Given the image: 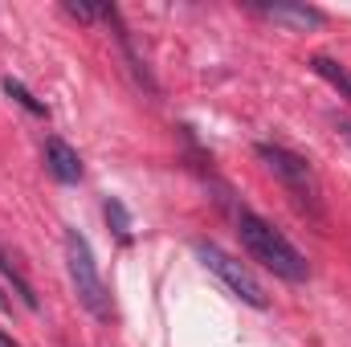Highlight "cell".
Returning <instances> with one entry per match:
<instances>
[{
    "mask_svg": "<svg viewBox=\"0 0 351 347\" xmlns=\"http://www.w3.org/2000/svg\"><path fill=\"white\" fill-rule=\"evenodd\" d=\"M237 237H241V246L250 250V258L262 261L265 270L278 274L282 282L302 286V282L311 278V265H306V258H302V250H298L282 229H274L265 217L241 208V213H237Z\"/></svg>",
    "mask_w": 351,
    "mask_h": 347,
    "instance_id": "1",
    "label": "cell"
},
{
    "mask_svg": "<svg viewBox=\"0 0 351 347\" xmlns=\"http://www.w3.org/2000/svg\"><path fill=\"white\" fill-rule=\"evenodd\" d=\"M66 270H70V282H74V294L78 302L86 307L94 319H110V294H106V282L98 274V261L90 241L78 229H66Z\"/></svg>",
    "mask_w": 351,
    "mask_h": 347,
    "instance_id": "2",
    "label": "cell"
},
{
    "mask_svg": "<svg viewBox=\"0 0 351 347\" xmlns=\"http://www.w3.org/2000/svg\"><path fill=\"white\" fill-rule=\"evenodd\" d=\"M254 152H258V160H262L265 168L274 172V180H278L302 208L319 213V180H315V168L306 164V156H298V152H290V147H282V143H258Z\"/></svg>",
    "mask_w": 351,
    "mask_h": 347,
    "instance_id": "3",
    "label": "cell"
},
{
    "mask_svg": "<svg viewBox=\"0 0 351 347\" xmlns=\"http://www.w3.org/2000/svg\"><path fill=\"white\" fill-rule=\"evenodd\" d=\"M192 250H196V258H200V265L208 270V274H217L245 307H254V311H265L269 307V298H265L262 282L254 278V270L245 265V261H237L233 254H225L217 241H204V237H196L192 241Z\"/></svg>",
    "mask_w": 351,
    "mask_h": 347,
    "instance_id": "4",
    "label": "cell"
},
{
    "mask_svg": "<svg viewBox=\"0 0 351 347\" xmlns=\"http://www.w3.org/2000/svg\"><path fill=\"white\" fill-rule=\"evenodd\" d=\"M254 12H262L265 21H274V25H290V29H323L327 25V12L323 8H315V4H254Z\"/></svg>",
    "mask_w": 351,
    "mask_h": 347,
    "instance_id": "5",
    "label": "cell"
},
{
    "mask_svg": "<svg viewBox=\"0 0 351 347\" xmlns=\"http://www.w3.org/2000/svg\"><path fill=\"white\" fill-rule=\"evenodd\" d=\"M45 168L58 184H78L82 180V156L66 139H45Z\"/></svg>",
    "mask_w": 351,
    "mask_h": 347,
    "instance_id": "6",
    "label": "cell"
},
{
    "mask_svg": "<svg viewBox=\"0 0 351 347\" xmlns=\"http://www.w3.org/2000/svg\"><path fill=\"white\" fill-rule=\"evenodd\" d=\"M102 16L110 21V29H114V41H119V49H123V58H127V66H131L135 82H139L143 90H152V94H156V78H152V70L143 66V58L135 53V45H131V33H127V25H123L119 8H106V4H102Z\"/></svg>",
    "mask_w": 351,
    "mask_h": 347,
    "instance_id": "7",
    "label": "cell"
},
{
    "mask_svg": "<svg viewBox=\"0 0 351 347\" xmlns=\"http://www.w3.org/2000/svg\"><path fill=\"white\" fill-rule=\"evenodd\" d=\"M311 70H315L331 90H339V98L351 102V66H343V62L331 58V53H315V58H311Z\"/></svg>",
    "mask_w": 351,
    "mask_h": 347,
    "instance_id": "8",
    "label": "cell"
},
{
    "mask_svg": "<svg viewBox=\"0 0 351 347\" xmlns=\"http://www.w3.org/2000/svg\"><path fill=\"white\" fill-rule=\"evenodd\" d=\"M0 86H4V94H8V98H12L16 106H25V110H29L33 119H49V106H45V102H41V98H37L33 90L25 86L21 78H4Z\"/></svg>",
    "mask_w": 351,
    "mask_h": 347,
    "instance_id": "9",
    "label": "cell"
},
{
    "mask_svg": "<svg viewBox=\"0 0 351 347\" xmlns=\"http://www.w3.org/2000/svg\"><path fill=\"white\" fill-rule=\"evenodd\" d=\"M102 217H106V225L114 229V237H119V241H131V213H127V204H123L119 196H106Z\"/></svg>",
    "mask_w": 351,
    "mask_h": 347,
    "instance_id": "10",
    "label": "cell"
},
{
    "mask_svg": "<svg viewBox=\"0 0 351 347\" xmlns=\"http://www.w3.org/2000/svg\"><path fill=\"white\" fill-rule=\"evenodd\" d=\"M0 274H4V278H8V282L16 286V294H21V302H25L29 311H37V294H33V286H29V282L21 278V270H16L12 261L4 258V254H0Z\"/></svg>",
    "mask_w": 351,
    "mask_h": 347,
    "instance_id": "11",
    "label": "cell"
},
{
    "mask_svg": "<svg viewBox=\"0 0 351 347\" xmlns=\"http://www.w3.org/2000/svg\"><path fill=\"white\" fill-rule=\"evenodd\" d=\"M62 12L74 16V21H98V16H102V8H94V4H74V0H66Z\"/></svg>",
    "mask_w": 351,
    "mask_h": 347,
    "instance_id": "12",
    "label": "cell"
},
{
    "mask_svg": "<svg viewBox=\"0 0 351 347\" xmlns=\"http://www.w3.org/2000/svg\"><path fill=\"white\" fill-rule=\"evenodd\" d=\"M339 135L348 139V147H351V119H339Z\"/></svg>",
    "mask_w": 351,
    "mask_h": 347,
    "instance_id": "13",
    "label": "cell"
},
{
    "mask_svg": "<svg viewBox=\"0 0 351 347\" xmlns=\"http://www.w3.org/2000/svg\"><path fill=\"white\" fill-rule=\"evenodd\" d=\"M0 347H21V344H16V339H12V335H8V331L0 327Z\"/></svg>",
    "mask_w": 351,
    "mask_h": 347,
    "instance_id": "14",
    "label": "cell"
}]
</instances>
